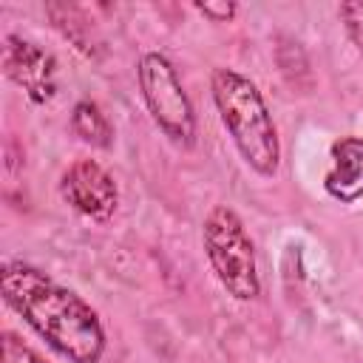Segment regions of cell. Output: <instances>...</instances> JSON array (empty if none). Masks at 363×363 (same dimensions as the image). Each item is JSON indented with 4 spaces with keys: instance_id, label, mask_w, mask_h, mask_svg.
Returning a JSON list of instances; mask_svg holds the SVG:
<instances>
[{
    "instance_id": "obj_11",
    "label": "cell",
    "mask_w": 363,
    "mask_h": 363,
    "mask_svg": "<svg viewBox=\"0 0 363 363\" xmlns=\"http://www.w3.org/2000/svg\"><path fill=\"white\" fill-rule=\"evenodd\" d=\"M193 9L199 11V14H204L207 20H213V23H230L235 14H238V3H233V0H207V3H193Z\"/></svg>"
},
{
    "instance_id": "obj_3",
    "label": "cell",
    "mask_w": 363,
    "mask_h": 363,
    "mask_svg": "<svg viewBox=\"0 0 363 363\" xmlns=\"http://www.w3.org/2000/svg\"><path fill=\"white\" fill-rule=\"evenodd\" d=\"M201 247L210 261L213 275L235 301H255L261 295L255 244L241 221V216L227 207L216 204L201 221Z\"/></svg>"
},
{
    "instance_id": "obj_4",
    "label": "cell",
    "mask_w": 363,
    "mask_h": 363,
    "mask_svg": "<svg viewBox=\"0 0 363 363\" xmlns=\"http://www.w3.org/2000/svg\"><path fill=\"white\" fill-rule=\"evenodd\" d=\"M136 82L153 125L176 147L190 150L196 145V111L173 62L159 51H145L136 62Z\"/></svg>"
},
{
    "instance_id": "obj_6",
    "label": "cell",
    "mask_w": 363,
    "mask_h": 363,
    "mask_svg": "<svg viewBox=\"0 0 363 363\" xmlns=\"http://www.w3.org/2000/svg\"><path fill=\"white\" fill-rule=\"evenodd\" d=\"M3 71L6 77L26 91L34 105H45L57 94V60L43 51L37 43L17 34L3 37Z\"/></svg>"
},
{
    "instance_id": "obj_7",
    "label": "cell",
    "mask_w": 363,
    "mask_h": 363,
    "mask_svg": "<svg viewBox=\"0 0 363 363\" xmlns=\"http://www.w3.org/2000/svg\"><path fill=\"white\" fill-rule=\"evenodd\" d=\"M329 170L323 176V190L340 204H354L363 199V136H340L329 150Z\"/></svg>"
},
{
    "instance_id": "obj_1",
    "label": "cell",
    "mask_w": 363,
    "mask_h": 363,
    "mask_svg": "<svg viewBox=\"0 0 363 363\" xmlns=\"http://www.w3.org/2000/svg\"><path fill=\"white\" fill-rule=\"evenodd\" d=\"M0 295L68 363L102 360L108 346L105 326L96 309L74 289L26 261H6L0 267Z\"/></svg>"
},
{
    "instance_id": "obj_10",
    "label": "cell",
    "mask_w": 363,
    "mask_h": 363,
    "mask_svg": "<svg viewBox=\"0 0 363 363\" xmlns=\"http://www.w3.org/2000/svg\"><path fill=\"white\" fill-rule=\"evenodd\" d=\"M0 360L3 363H45L31 346H26L14 332H3L0 340Z\"/></svg>"
},
{
    "instance_id": "obj_9",
    "label": "cell",
    "mask_w": 363,
    "mask_h": 363,
    "mask_svg": "<svg viewBox=\"0 0 363 363\" xmlns=\"http://www.w3.org/2000/svg\"><path fill=\"white\" fill-rule=\"evenodd\" d=\"M337 17L346 28V37L352 40V45L363 54V0H346L337 6Z\"/></svg>"
},
{
    "instance_id": "obj_8",
    "label": "cell",
    "mask_w": 363,
    "mask_h": 363,
    "mask_svg": "<svg viewBox=\"0 0 363 363\" xmlns=\"http://www.w3.org/2000/svg\"><path fill=\"white\" fill-rule=\"evenodd\" d=\"M71 130L85 145L99 147V150L111 147V142H113V128H111L108 116L102 113V108L94 99H79L71 108Z\"/></svg>"
},
{
    "instance_id": "obj_5",
    "label": "cell",
    "mask_w": 363,
    "mask_h": 363,
    "mask_svg": "<svg viewBox=\"0 0 363 363\" xmlns=\"http://www.w3.org/2000/svg\"><path fill=\"white\" fill-rule=\"evenodd\" d=\"M60 196L85 218L108 221L119 204L113 176L96 159H77L60 176Z\"/></svg>"
},
{
    "instance_id": "obj_2",
    "label": "cell",
    "mask_w": 363,
    "mask_h": 363,
    "mask_svg": "<svg viewBox=\"0 0 363 363\" xmlns=\"http://www.w3.org/2000/svg\"><path fill=\"white\" fill-rule=\"evenodd\" d=\"M210 96L244 164L264 179L275 176L281 164V142L258 85L235 68L218 65L210 74Z\"/></svg>"
}]
</instances>
